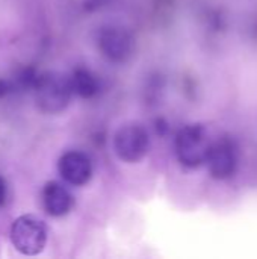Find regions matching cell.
Returning <instances> with one entry per match:
<instances>
[{
	"mask_svg": "<svg viewBox=\"0 0 257 259\" xmlns=\"http://www.w3.org/2000/svg\"><path fill=\"white\" fill-rule=\"evenodd\" d=\"M74 94L71 77L59 71H47L36 79L35 83V102L44 114L64 112Z\"/></svg>",
	"mask_w": 257,
	"mask_h": 259,
	"instance_id": "1",
	"label": "cell"
},
{
	"mask_svg": "<svg viewBox=\"0 0 257 259\" xmlns=\"http://www.w3.org/2000/svg\"><path fill=\"white\" fill-rule=\"evenodd\" d=\"M211 146L212 143L201 124H188L176 135V155L180 164L188 168L206 165Z\"/></svg>",
	"mask_w": 257,
	"mask_h": 259,
	"instance_id": "2",
	"label": "cell"
},
{
	"mask_svg": "<svg viewBox=\"0 0 257 259\" xmlns=\"http://www.w3.org/2000/svg\"><path fill=\"white\" fill-rule=\"evenodd\" d=\"M48 240L47 225L36 215L24 214L14 220L11 226V241L14 247L27 256L41 253Z\"/></svg>",
	"mask_w": 257,
	"mask_h": 259,
	"instance_id": "3",
	"label": "cell"
},
{
	"mask_svg": "<svg viewBox=\"0 0 257 259\" xmlns=\"http://www.w3.org/2000/svg\"><path fill=\"white\" fill-rule=\"evenodd\" d=\"M150 149V137L144 126L138 123L123 124L114 135V150L118 159L127 164L142 161Z\"/></svg>",
	"mask_w": 257,
	"mask_h": 259,
	"instance_id": "4",
	"label": "cell"
},
{
	"mask_svg": "<svg viewBox=\"0 0 257 259\" xmlns=\"http://www.w3.org/2000/svg\"><path fill=\"white\" fill-rule=\"evenodd\" d=\"M98 49L112 62H124L133 53V38L123 27L109 26L98 33Z\"/></svg>",
	"mask_w": 257,
	"mask_h": 259,
	"instance_id": "5",
	"label": "cell"
},
{
	"mask_svg": "<svg viewBox=\"0 0 257 259\" xmlns=\"http://www.w3.org/2000/svg\"><path fill=\"white\" fill-rule=\"evenodd\" d=\"M238 165V153L236 147L230 140H218L212 143L208 159H206V167L214 179L224 181L229 179L230 176L235 175Z\"/></svg>",
	"mask_w": 257,
	"mask_h": 259,
	"instance_id": "6",
	"label": "cell"
},
{
	"mask_svg": "<svg viewBox=\"0 0 257 259\" xmlns=\"http://www.w3.org/2000/svg\"><path fill=\"white\" fill-rule=\"evenodd\" d=\"M58 171L68 185L83 187L92 178V164L85 153L70 150L59 158Z\"/></svg>",
	"mask_w": 257,
	"mask_h": 259,
	"instance_id": "7",
	"label": "cell"
},
{
	"mask_svg": "<svg viewBox=\"0 0 257 259\" xmlns=\"http://www.w3.org/2000/svg\"><path fill=\"white\" fill-rule=\"evenodd\" d=\"M44 211L52 217H64L74 206V197L70 190L56 181H48L41 191Z\"/></svg>",
	"mask_w": 257,
	"mask_h": 259,
	"instance_id": "8",
	"label": "cell"
},
{
	"mask_svg": "<svg viewBox=\"0 0 257 259\" xmlns=\"http://www.w3.org/2000/svg\"><path fill=\"white\" fill-rule=\"evenodd\" d=\"M73 90L76 94H79L83 99H89L98 93V80L97 77L86 68H77L74 70L71 76Z\"/></svg>",
	"mask_w": 257,
	"mask_h": 259,
	"instance_id": "9",
	"label": "cell"
},
{
	"mask_svg": "<svg viewBox=\"0 0 257 259\" xmlns=\"http://www.w3.org/2000/svg\"><path fill=\"white\" fill-rule=\"evenodd\" d=\"M5 199H6V182L0 176V206L5 203Z\"/></svg>",
	"mask_w": 257,
	"mask_h": 259,
	"instance_id": "10",
	"label": "cell"
}]
</instances>
